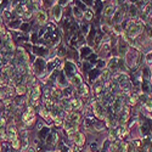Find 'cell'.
I'll return each instance as SVG.
<instances>
[{
	"label": "cell",
	"instance_id": "obj_1",
	"mask_svg": "<svg viewBox=\"0 0 152 152\" xmlns=\"http://www.w3.org/2000/svg\"><path fill=\"white\" fill-rule=\"evenodd\" d=\"M140 57H141V54L139 53V50L133 48V49H129L128 53H126L125 57H124V62L128 68H135L136 66H139V61H140Z\"/></svg>",
	"mask_w": 152,
	"mask_h": 152
},
{
	"label": "cell",
	"instance_id": "obj_2",
	"mask_svg": "<svg viewBox=\"0 0 152 152\" xmlns=\"http://www.w3.org/2000/svg\"><path fill=\"white\" fill-rule=\"evenodd\" d=\"M90 106H91V110H93V113H94V117L96 119H99L100 122H104L107 117V110L106 107L100 102V101L93 99L90 101Z\"/></svg>",
	"mask_w": 152,
	"mask_h": 152
},
{
	"label": "cell",
	"instance_id": "obj_3",
	"mask_svg": "<svg viewBox=\"0 0 152 152\" xmlns=\"http://www.w3.org/2000/svg\"><path fill=\"white\" fill-rule=\"evenodd\" d=\"M37 118V113H35V108L33 106H27V108L23 111V113L21 115V121L26 126H31L34 124Z\"/></svg>",
	"mask_w": 152,
	"mask_h": 152
},
{
	"label": "cell",
	"instance_id": "obj_4",
	"mask_svg": "<svg viewBox=\"0 0 152 152\" xmlns=\"http://www.w3.org/2000/svg\"><path fill=\"white\" fill-rule=\"evenodd\" d=\"M77 71H78V68H77V66L74 65L73 61L68 60V61L63 62V73H65V75H66L68 79H71L73 75L77 74L78 73Z\"/></svg>",
	"mask_w": 152,
	"mask_h": 152
},
{
	"label": "cell",
	"instance_id": "obj_5",
	"mask_svg": "<svg viewBox=\"0 0 152 152\" xmlns=\"http://www.w3.org/2000/svg\"><path fill=\"white\" fill-rule=\"evenodd\" d=\"M6 136H7V141H10V142H12L14 140H16V139H18V128L14 122L7 125Z\"/></svg>",
	"mask_w": 152,
	"mask_h": 152
},
{
	"label": "cell",
	"instance_id": "obj_6",
	"mask_svg": "<svg viewBox=\"0 0 152 152\" xmlns=\"http://www.w3.org/2000/svg\"><path fill=\"white\" fill-rule=\"evenodd\" d=\"M35 18V22L38 26H40V27H45L46 24H48V20H49V15H48V12L45 10H39L35 14L34 16Z\"/></svg>",
	"mask_w": 152,
	"mask_h": 152
},
{
	"label": "cell",
	"instance_id": "obj_7",
	"mask_svg": "<svg viewBox=\"0 0 152 152\" xmlns=\"http://www.w3.org/2000/svg\"><path fill=\"white\" fill-rule=\"evenodd\" d=\"M16 50H17V46L14 43V40L3 42V48H1V53L3 54H15Z\"/></svg>",
	"mask_w": 152,
	"mask_h": 152
},
{
	"label": "cell",
	"instance_id": "obj_8",
	"mask_svg": "<svg viewBox=\"0 0 152 152\" xmlns=\"http://www.w3.org/2000/svg\"><path fill=\"white\" fill-rule=\"evenodd\" d=\"M63 9L56 3V5L54 7H51V16H53V20L54 22H60L63 17Z\"/></svg>",
	"mask_w": 152,
	"mask_h": 152
},
{
	"label": "cell",
	"instance_id": "obj_9",
	"mask_svg": "<svg viewBox=\"0 0 152 152\" xmlns=\"http://www.w3.org/2000/svg\"><path fill=\"white\" fill-rule=\"evenodd\" d=\"M72 141L74 142V145L77 146V147H83L84 146V144H85V135H84V133H82V132H77L74 135H73V137H72Z\"/></svg>",
	"mask_w": 152,
	"mask_h": 152
},
{
	"label": "cell",
	"instance_id": "obj_10",
	"mask_svg": "<svg viewBox=\"0 0 152 152\" xmlns=\"http://www.w3.org/2000/svg\"><path fill=\"white\" fill-rule=\"evenodd\" d=\"M124 16H125V12H123L119 7L116 9L115 15H113V17H112L113 24H122V22H123V20H124Z\"/></svg>",
	"mask_w": 152,
	"mask_h": 152
},
{
	"label": "cell",
	"instance_id": "obj_11",
	"mask_svg": "<svg viewBox=\"0 0 152 152\" xmlns=\"http://www.w3.org/2000/svg\"><path fill=\"white\" fill-rule=\"evenodd\" d=\"M130 90H132V82L130 80L119 83V93H122L123 95H129L132 93Z\"/></svg>",
	"mask_w": 152,
	"mask_h": 152
},
{
	"label": "cell",
	"instance_id": "obj_12",
	"mask_svg": "<svg viewBox=\"0 0 152 152\" xmlns=\"http://www.w3.org/2000/svg\"><path fill=\"white\" fill-rule=\"evenodd\" d=\"M115 12H116V6L112 5V4H110V5H106V6L104 7V10H102V16H104L105 18H112L113 15H115Z\"/></svg>",
	"mask_w": 152,
	"mask_h": 152
},
{
	"label": "cell",
	"instance_id": "obj_13",
	"mask_svg": "<svg viewBox=\"0 0 152 152\" xmlns=\"http://www.w3.org/2000/svg\"><path fill=\"white\" fill-rule=\"evenodd\" d=\"M91 54H93V48H90L88 44L79 49V57H80V60H83V58L86 60Z\"/></svg>",
	"mask_w": 152,
	"mask_h": 152
},
{
	"label": "cell",
	"instance_id": "obj_14",
	"mask_svg": "<svg viewBox=\"0 0 152 152\" xmlns=\"http://www.w3.org/2000/svg\"><path fill=\"white\" fill-rule=\"evenodd\" d=\"M77 95L82 96V97H86V96H89L90 95V89H89V85H88L86 83H83L80 86L77 88Z\"/></svg>",
	"mask_w": 152,
	"mask_h": 152
},
{
	"label": "cell",
	"instance_id": "obj_15",
	"mask_svg": "<svg viewBox=\"0 0 152 152\" xmlns=\"http://www.w3.org/2000/svg\"><path fill=\"white\" fill-rule=\"evenodd\" d=\"M21 24H22V21H21V18H14L11 22H9L7 24H6V27L10 29V31H14V32H20V28H21Z\"/></svg>",
	"mask_w": 152,
	"mask_h": 152
},
{
	"label": "cell",
	"instance_id": "obj_16",
	"mask_svg": "<svg viewBox=\"0 0 152 152\" xmlns=\"http://www.w3.org/2000/svg\"><path fill=\"white\" fill-rule=\"evenodd\" d=\"M100 74H101V71H99V69H96V68H91L89 72H88V79L90 80V83L94 84L95 82L99 80Z\"/></svg>",
	"mask_w": 152,
	"mask_h": 152
},
{
	"label": "cell",
	"instance_id": "obj_17",
	"mask_svg": "<svg viewBox=\"0 0 152 152\" xmlns=\"http://www.w3.org/2000/svg\"><path fill=\"white\" fill-rule=\"evenodd\" d=\"M83 83H84V82H83V77H82L80 73H77V74L73 75V77L69 79V84H71L72 86H74V88L80 86Z\"/></svg>",
	"mask_w": 152,
	"mask_h": 152
},
{
	"label": "cell",
	"instance_id": "obj_18",
	"mask_svg": "<svg viewBox=\"0 0 152 152\" xmlns=\"http://www.w3.org/2000/svg\"><path fill=\"white\" fill-rule=\"evenodd\" d=\"M72 16H73L75 20L82 21V20L84 18V11H83L80 7H78L77 5H75V6L72 7Z\"/></svg>",
	"mask_w": 152,
	"mask_h": 152
},
{
	"label": "cell",
	"instance_id": "obj_19",
	"mask_svg": "<svg viewBox=\"0 0 152 152\" xmlns=\"http://www.w3.org/2000/svg\"><path fill=\"white\" fill-rule=\"evenodd\" d=\"M117 135H118V140H123V139L128 135V126L125 124L124 125H118L117 126Z\"/></svg>",
	"mask_w": 152,
	"mask_h": 152
},
{
	"label": "cell",
	"instance_id": "obj_20",
	"mask_svg": "<svg viewBox=\"0 0 152 152\" xmlns=\"http://www.w3.org/2000/svg\"><path fill=\"white\" fill-rule=\"evenodd\" d=\"M28 86L26 84H20L17 86H15V94L17 96H23V95H26L28 94Z\"/></svg>",
	"mask_w": 152,
	"mask_h": 152
},
{
	"label": "cell",
	"instance_id": "obj_21",
	"mask_svg": "<svg viewBox=\"0 0 152 152\" xmlns=\"http://www.w3.org/2000/svg\"><path fill=\"white\" fill-rule=\"evenodd\" d=\"M66 119L69 121V122H72V123L79 124L80 123V119H82V116H80V113H78V112H71V113H68V116H67Z\"/></svg>",
	"mask_w": 152,
	"mask_h": 152
},
{
	"label": "cell",
	"instance_id": "obj_22",
	"mask_svg": "<svg viewBox=\"0 0 152 152\" xmlns=\"http://www.w3.org/2000/svg\"><path fill=\"white\" fill-rule=\"evenodd\" d=\"M140 86H141L142 94L148 95V94L152 91V84H151V82H150V80H144V79H142V80H141Z\"/></svg>",
	"mask_w": 152,
	"mask_h": 152
},
{
	"label": "cell",
	"instance_id": "obj_23",
	"mask_svg": "<svg viewBox=\"0 0 152 152\" xmlns=\"http://www.w3.org/2000/svg\"><path fill=\"white\" fill-rule=\"evenodd\" d=\"M139 96L140 95H139L136 91L130 93L128 96V106H135L139 102Z\"/></svg>",
	"mask_w": 152,
	"mask_h": 152
},
{
	"label": "cell",
	"instance_id": "obj_24",
	"mask_svg": "<svg viewBox=\"0 0 152 152\" xmlns=\"http://www.w3.org/2000/svg\"><path fill=\"white\" fill-rule=\"evenodd\" d=\"M66 55H67V48L61 43V44L58 45V48L56 49V57H58V58L61 60V58L65 57Z\"/></svg>",
	"mask_w": 152,
	"mask_h": 152
},
{
	"label": "cell",
	"instance_id": "obj_25",
	"mask_svg": "<svg viewBox=\"0 0 152 152\" xmlns=\"http://www.w3.org/2000/svg\"><path fill=\"white\" fill-rule=\"evenodd\" d=\"M137 7L135 6V4H129V9H128V15L133 18H137L139 17V12H137Z\"/></svg>",
	"mask_w": 152,
	"mask_h": 152
},
{
	"label": "cell",
	"instance_id": "obj_26",
	"mask_svg": "<svg viewBox=\"0 0 152 152\" xmlns=\"http://www.w3.org/2000/svg\"><path fill=\"white\" fill-rule=\"evenodd\" d=\"M94 16H95L94 9H86V10L84 11V20H85L86 22H90V21H93Z\"/></svg>",
	"mask_w": 152,
	"mask_h": 152
},
{
	"label": "cell",
	"instance_id": "obj_27",
	"mask_svg": "<svg viewBox=\"0 0 152 152\" xmlns=\"http://www.w3.org/2000/svg\"><path fill=\"white\" fill-rule=\"evenodd\" d=\"M11 148L15 150V151H21V150H22V141H21L20 137L11 142Z\"/></svg>",
	"mask_w": 152,
	"mask_h": 152
},
{
	"label": "cell",
	"instance_id": "obj_28",
	"mask_svg": "<svg viewBox=\"0 0 152 152\" xmlns=\"http://www.w3.org/2000/svg\"><path fill=\"white\" fill-rule=\"evenodd\" d=\"M88 152H101V148H100V145L94 141V142H90L89 146H88Z\"/></svg>",
	"mask_w": 152,
	"mask_h": 152
},
{
	"label": "cell",
	"instance_id": "obj_29",
	"mask_svg": "<svg viewBox=\"0 0 152 152\" xmlns=\"http://www.w3.org/2000/svg\"><path fill=\"white\" fill-rule=\"evenodd\" d=\"M62 95H63V97L65 99H72L73 97V95H74V91H73V89H71V88H65V89L62 90Z\"/></svg>",
	"mask_w": 152,
	"mask_h": 152
},
{
	"label": "cell",
	"instance_id": "obj_30",
	"mask_svg": "<svg viewBox=\"0 0 152 152\" xmlns=\"http://www.w3.org/2000/svg\"><path fill=\"white\" fill-rule=\"evenodd\" d=\"M31 23L29 22H22L21 24V28H20V32L23 33V34H26V33H29L31 31Z\"/></svg>",
	"mask_w": 152,
	"mask_h": 152
},
{
	"label": "cell",
	"instance_id": "obj_31",
	"mask_svg": "<svg viewBox=\"0 0 152 152\" xmlns=\"http://www.w3.org/2000/svg\"><path fill=\"white\" fill-rule=\"evenodd\" d=\"M29 35H31V37H29V42H31L32 44H35V45H37V44H38V34H37L35 32H31Z\"/></svg>",
	"mask_w": 152,
	"mask_h": 152
},
{
	"label": "cell",
	"instance_id": "obj_32",
	"mask_svg": "<svg viewBox=\"0 0 152 152\" xmlns=\"http://www.w3.org/2000/svg\"><path fill=\"white\" fill-rule=\"evenodd\" d=\"M91 67H93V65H91V63H90V62H88L86 60L84 61V63H83V65H82L83 72H84V71H85V72H89V71L91 69Z\"/></svg>",
	"mask_w": 152,
	"mask_h": 152
},
{
	"label": "cell",
	"instance_id": "obj_33",
	"mask_svg": "<svg viewBox=\"0 0 152 152\" xmlns=\"http://www.w3.org/2000/svg\"><path fill=\"white\" fill-rule=\"evenodd\" d=\"M145 108L148 111V112H152V97H150L147 101H146V104L144 105Z\"/></svg>",
	"mask_w": 152,
	"mask_h": 152
},
{
	"label": "cell",
	"instance_id": "obj_34",
	"mask_svg": "<svg viewBox=\"0 0 152 152\" xmlns=\"http://www.w3.org/2000/svg\"><path fill=\"white\" fill-rule=\"evenodd\" d=\"M6 32H7L6 31V26H5L4 23H0V37H3Z\"/></svg>",
	"mask_w": 152,
	"mask_h": 152
},
{
	"label": "cell",
	"instance_id": "obj_35",
	"mask_svg": "<svg viewBox=\"0 0 152 152\" xmlns=\"http://www.w3.org/2000/svg\"><path fill=\"white\" fill-rule=\"evenodd\" d=\"M145 61H146L147 63H151V62H152V51L148 53V54L145 56Z\"/></svg>",
	"mask_w": 152,
	"mask_h": 152
},
{
	"label": "cell",
	"instance_id": "obj_36",
	"mask_svg": "<svg viewBox=\"0 0 152 152\" xmlns=\"http://www.w3.org/2000/svg\"><path fill=\"white\" fill-rule=\"evenodd\" d=\"M26 152H37V150H35V147H34V146H31V145H29V146L27 147Z\"/></svg>",
	"mask_w": 152,
	"mask_h": 152
},
{
	"label": "cell",
	"instance_id": "obj_37",
	"mask_svg": "<svg viewBox=\"0 0 152 152\" xmlns=\"http://www.w3.org/2000/svg\"><path fill=\"white\" fill-rule=\"evenodd\" d=\"M1 54H3V53H1V48H0V57H1Z\"/></svg>",
	"mask_w": 152,
	"mask_h": 152
}]
</instances>
